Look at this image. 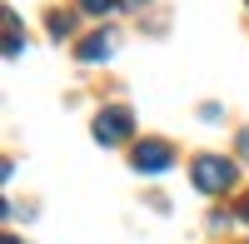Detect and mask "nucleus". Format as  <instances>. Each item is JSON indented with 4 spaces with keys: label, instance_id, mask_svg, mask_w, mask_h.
Segmentation results:
<instances>
[{
    "label": "nucleus",
    "instance_id": "obj_1",
    "mask_svg": "<svg viewBox=\"0 0 249 244\" xmlns=\"http://www.w3.org/2000/svg\"><path fill=\"white\" fill-rule=\"evenodd\" d=\"M234 159H224V155H199L195 159V185L204 190V194H224V190H230L234 185Z\"/></svg>",
    "mask_w": 249,
    "mask_h": 244
},
{
    "label": "nucleus",
    "instance_id": "obj_2",
    "mask_svg": "<svg viewBox=\"0 0 249 244\" xmlns=\"http://www.w3.org/2000/svg\"><path fill=\"white\" fill-rule=\"evenodd\" d=\"M130 135H135V115L124 105H110V110L95 115V139L100 145H120V139H130Z\"/></svg>",
    "mask_w": 249,
    "mask_h": 244
},
{
    "label": "nucleus",
    "instance_id": "obj_10",
    "mask_svg": "<svg viewBox=\"0 0 249 244\" xmlns=\"http://www.w3.org/2000/svg\"><path fill=\"white\" fill-rule=\"evenodd\" d=\"M124 5H144V0H124Z\"/></svg>",
    "mask_w": 249,
    "mask_h": 244
},
{
    "label": "nucleus",
    "instance_id": "obj_11",
    "mask_svg": "<svg viewBox=\"0 0 249 244\" xmlns=\"http://www.w3.org/2000/svg\"><path fill=\"white\" fill-rule=\"evenodd\" d=\"M5 244H20V239H15V234H10V239H5Z\"/></svg>",
    "mask_w": 249,
    "mask_h": 244
},
{
    "label": "nucleus",
    "instance_id": "obj_8",
    "mask_svg": "<svg viewBox=\"0 0 249 244\" xmlns=\"http://www.w3.org/2000/svg\"><path fill=\"white\" fill-rule=\"evenodd\" d=\"M239 150H244V159H249V130H244V135H239Z\"/></svg>",
    "mask_w": 249,
    "mask_h": 244
},
{
    "label": "nucleus",
    "instance_id": "obj_7",
    "mask_svg": "<svg viewBox=\"0 0 249 244\" xmlns=\"http://www.w3.org/2000/svg\"><path fill=\"white\" fill-rule=\"evenodd\" d=\"M70 30H75V20H70V15H50V35H55V40H60V35H70Z\"/></svg>",
    "mask_w": 249,
    "mask_h": 244
},
{
    "label": "nucleus",
    "instance_id": "obj_5",
    "mask_svg": "<svg viewBox=\"0 0 249 244\" xmlns=\"http://www.w3.org/2000/svg\"><path fill=\"white\" fill-rule=\"evenodd\" d=\"M5 55H10V60L20 55V20H15L10 10H5Z\"/></svg>",
    "mask_w": 249,
    "mask_h": 244
},
{
    "label": "nucleus",
    "instance_id": "obj_4",
    "mask_svg": "<svg viewBox=\"0 0 249 244\" xmlns=\"http://www.w3.org/2000/svg\"><path fill=\"white\" fill-rule=\"evenodd\" d=\"M110 50H115V40H110L105 30H100V35H90L85 45H80V60H105Z\"/></svg>",
    "mask_w": 249,
    "mask_h": 244
},
{
    "label": "nucleus",
    "instance_id": "obj_3",
    "mask_svg": "<svg viewBox=\"0 0 249 244\" xmlns=\"http://www.w3.org/2000/svg\"><path fill=\"white\" fill-rule=\"evenodd\" d=\"M175 165V150L164 145V139H144V145L135 150V170L140 174H160V170H170Z\"/></svg>",
    "mask_w": 249,
    "mask_h": 244
},
{
    "label": "nucleus",
    "instance_id": "obj_6",
    "mask_svg": "<svg viewBox=\"0 0 249 244\" xmlns=\"http://www.w3.org/2000/svg\"><path fill=\"white\" fill-rule=\"evenodd\" d=\"M80 10H85V15H110L115 0H80Z\"/></svg>",
    "mask_w": 249,
    "mask_h": 244
},
{
    "label": "nucleus",
    "instance_id": "obj_9",
    "mask_svg": "<svg viewBox=\"0 0 249 244\" xmlns=\"http://www.w3.org/2000/svg\"><path fill=\"white\" fill-rule=\"evenodd\" d=\"M239 219H249V194H244V199H239Z\"/></svg>",
    "mask_w": 249,
    "mask_h": 244
}]
</instances>
